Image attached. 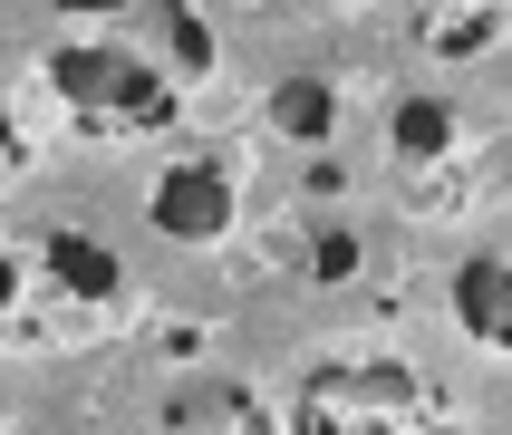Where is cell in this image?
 <instances>
[{"instance_id": "4", "label": "cell", "mask_w": 512, "mask_h": 435, "mask_svg": "<svg viewBox=\"0 0 512 435\" xmlns=\"http://www.w3.org/2000/svg\"><path fill=\"white\" fill-rule=\"evenodd\" d=\"M232 165L223 155H184V165L155 174V194H145V223L165 232V242H223L232 232Z\"/></svg>"}, {"instance_id": "7", "label": "cell", "mask_w": 512, "mask_h": 435, "mask_svg": "<svg viewBox=\"0 0 512 435\" xmlns=\"http://www.w3.org/2000/svg\"><path fill=\"white\" fill-rule=\"evenodd\" d=\"M455 319H464V339H474V348L512 358V261L503 252L455 261Z\"/></svg>"}, {"instance_id": "5", "label": "cell", "mask_w": 512, "mask_h": 435, "mask_svg": "<svg viewBox=\"0 0 512 435\" xmlns=\"http://www.w3.org/2000/svg\"><path fill=\"white\" fill-rule=\"evenodd\" d=\"M39 271H49V290L68 300L78 329L126 300V261H116V242H97L87 223H49V232H39Z\"/></svg>"}, {"instance_id": "6", "label": "cell", "mask_w": 512, "mask_h": 435, "mask_svg": "<svg viewBox=\"0 0 512 435\" xmlns=\"http://www.w3.org/2000/svg\"><path fill=\"white\" fill-rule=\"evenodd\" d=\"M68 300L49 290V271H39V252H0V339L10 348H68Z\"/></svg>"}, {"instance_id": "9", "label": "cell", "mask_w": 512, "mask_h": 435, "mask_svg": "<svg viewBox=\"0 0 512 435\" xmlns=\"http://www.w3.org/2000/svg\"><path fill=\"white\" fill-rule=\"evenodd\" d=\"M455 107H445V97H397V107H387V155H397V165H435V155H455Z\"/></svg>"}, {"instance_id": "12", "label": "cell", "mask_w": 512, "mask_h": 435, "mask_svg": "<svg viewBox=\"0 0 512 435\" xmlns=\"http://www.w3.org/2000/svg\"><path fill=\"white\" fill-rule=\"evenodd\" d=\"M358 261H368V252H358V232H319V242H310V281H348Z\"/></svg>"}, {"instance_id": "1", "label": "cell", "mask_w": 512, "mask_h": 435, "mask_svg": "<svg viewBox=\"0 0 512 435\" xmlns=\"http://www.w3.org/2000/svg\"><path fill=\"white\" fill-rule=\"evenodd\" d=\"M49 97L78 116L87 136H155V126L184 116L194 78L165 68L155 49H136V39H116V29L68 20V39L49 49Z\"/></svg>"}, {"instance_id": "3", "label": "cell", "mask_w": 512, "mask_h": 435, "mask_svg": "<svg viewBox=\"0 0 512 435\" xmlns=\"http://www.w3.org/2000/svg\"><path fill=\"white\" fill-rule=\"evenodd\" d=\"M58 20H87V29H116V39H136V49H155L165 68H184V78H213V29H203L194 0H58Z\"/></svg>"}, {"instance_id": "10", "label": "cell", "mask_w": 512, "mask_h": 435, "mask_svg": "<svg viewBox=\"0 0 512 435\" xmlns=\"http://www.w3.org/2000/svg\"><path fill=\"white\" fill-rule=\"evenodd\" d=\"M271 126H281L290 145H329L339 136V87L329 78H281L271 87Z\"/></svg>"}, {"instance_id": "8", "label": "cell", "mask_w": 512, "mask_h": 435, "mask_svg": "<svg viewBox=\"0 0 512 435\" xmlns=\"http://www.w3.org/2000/svg\"><path fill=\"white\" fill-rule=\"evenodd\" d=\"M512 20V0H416V39L435 58H474L493 49V29Z\"/></svg>"}, {"instance_id": "2", "label": "cell", "mask_w": 512, "mask_h": 435, "mask_svg": "<svg viewBox=\"0 0 512 435\" xmlns=\"http://www.w3.org/2000/svg\"><path fill=\"white\" fill-rule=\"evenodd\" d=\"M281 426H435V387L397 358H329V368L300 377Z\"/></svg>"}, {"instance_id": "11", "label": "cell", "mask_w": 512, "mask_h": 435, "mask_svg": "<svg viewBox=\"0 0 512 435\" xmlns=\"http://www.w3.org/2000/svg\"><path fill=\"white\" fill-rule=\"evenodd\" d=\"M155 426H271V416H252L242 387H184V397H165Z\"/></svg>"}, {"instance_id": "13", "label": "cell", "mask_w": 512, "mask_h": 435, "mask_svg": "<svg viewBox=\"0 0 512 435\" xmlns=\"http://www.w3.org/2000/svg\"><path fill=\"white\" fill-rule=\"evenodd\" d=\"M20 165H29V145H20V126H10V116H0V194H10V184H20Z\"/></svg>"}]
</instances>
